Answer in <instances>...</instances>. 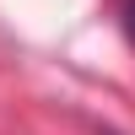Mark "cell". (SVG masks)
Here are the masks:
<instances>
[{
	"label": "cell",
	"mask_w": 135,
	"mask_h": 135,
	"mask_svg": "<svg viewBox=\"0 0 135 135\" xmlns=\"http://www.w3.org/2000/svg\"><path fill=\"white\" fill-rule=\"evenodd\" d=\"M124 27H130V38H135V0H124Z\"/></svg>",
	"instance_id": "cell-1"
}]
</instances>
